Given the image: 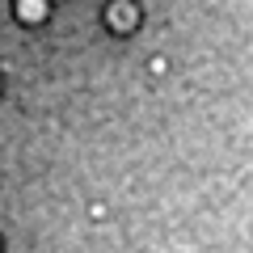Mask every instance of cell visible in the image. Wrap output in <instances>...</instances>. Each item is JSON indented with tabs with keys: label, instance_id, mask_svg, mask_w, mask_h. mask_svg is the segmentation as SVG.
I'll list each match as a JSON object with an SVG mask.
<instances>
[{
	"label": "cell",
	"instance_id": "6da1fadb",
	"mask_svg": "<svg viewBox=\"0 0 253 253\" xmlns=\"http://www.w3.org/2000/svg\"><path fill=\"white\" fill-rule=\"evenodd\" d=\"M42 13H46L42 0H21V17H26V21H38Z\"/></svg>",
	"mask_w": 253,
	"mask_h": 253
}]
</instances>
